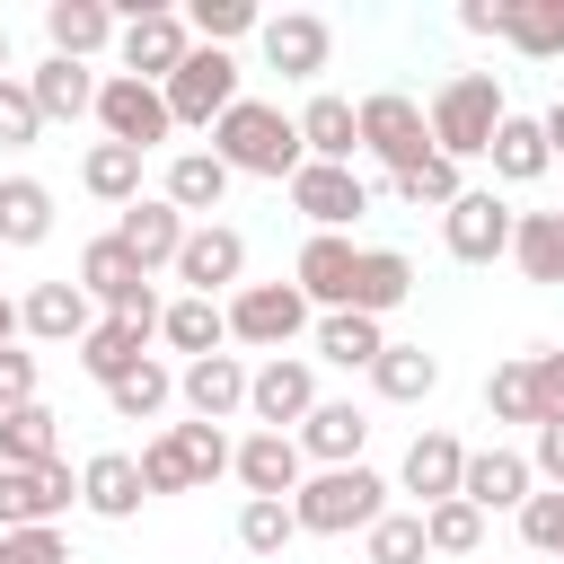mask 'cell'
Returning a JSON list of instances; mask_svg holds the SVG:
<instances>
[{"mask_svg": "<svg viewBox=\"0 0 564 564\" xmlns=\"http://www.w3.org/2000/svg\"><path fill=\"white\" fill-rule=\"evenodd\" d=\"M212 150L229 159V176H264V185H291V176L308 167L300 115H282V106H264V97H238V106L212 123Z\"/></svg>", "mask_w": 564, "mask_h": 564, "instance_id": "6da1fadb", "label": "cell"}, {"mask_svg": "<svg viewBox=\"0 0 564 564\" xmlns=\"http://www.w3.org/2000/svg\"><path fill=\"white\" fill-rule=\"evenodd\" d=\"M423 115H432V150L467 167V159H485V150H494V132H502V115H511V106H502V79H494V70H449V79L432 88V106H423Z\"/></svg>", "mask_w": 564, "mask_h": 564, "instance_id": "7a4b0ae2", "label": "cell"}, {"mask_svg": "<svg viewBox=\"0 0 564 564\" xmlns=\"http://www.w3.org/2000/svg\"><path fill=\"white\" fill-rule=\"evenodd\" d=\"M291 520L308 538H352V529H379L388 520V485L370 467H317L300 494H291Z\"/></svg>", "mask_w": 564, "mask_h": 564, "instance_id": "3957f363", "label": "cell"}, {"mask_svg": "<svg viewBox=\"0 0 564 564\" xmlns=\"http://www.w3.org/2000/svg\"><path fill=\"white\" fill-rule=\"evenodd\" d=\"M361 150H370L388 176H414L423 159H441V150H432V115H423L405 88H370V97H361Z\"/></svg>", "mask_w": 564, "mask_h": 564, "instance_id": "277c9868", "label": "cell"}, {"mask_svg": "<svg viewBox=\"0 0 564 564\" xmlns=\"http://www.w3.org/2000/svg\"><path fill=\"white\" fill-rule=\"evenodd\" d=\"M70 282H79V291H88V300H97L106 317H159V291H150V264H141V256H132V247H123L115 229L79 247V273H70Z\"/></svg>", "mask_w": 564, "mask_h": 564, "instance_id": "5b68a950", "label": "cell"}, {"mask_svg": "<svg viewBox=\"0 0 564 564\" xmlns=\"http://www.w3.org/2000/svg\"><path fill=\"white\" fill-rule=\"evenodd\" d=\"M238 97H247V88H238V62H229L220 44H194L185 70L167 79V115H176V132H212Z\"/></svg>", "mask_w": 564, "mask_h": 564, "instance_id": "8992f818", "label": "cell"}, {"mask_svg": "<svg viewBox=\"0 0 564 564\" xmlns=\"http://www.w3.org/2000/svg\"><path fill=\"white\" fill-rule=\"evenodd\" d=\"M185 53H194V26H185L176 9H132L123 35H115L123 79H150V88H167V79L185 70Z\"/></svg>", "mask_w": 564, "mask_h": 564, "instance_id": "52a82bcc", "label": "cell"}, {"mask_svg": "<svg viewBox=\"0 0 564 564\" xmlns=\"http://www.w3.org/2000/svg\"><path fill=\"white\" fill-rule=\"evenodd\" d=\"M300 326H308V291H300V282H238V291H229V335H238V344L282 352Z\"/></svg>", "mask_w": 564, "mask_h": 564, "instance_id": "ba28073f", "label": "cell"}, {"mask_svg": "<svg viewBox=\"0 0 564 564\" xmlns=\"http://www.w3.org/2000/svg\"><path fill=\"white\" fill-rule=\"evenodd\" d=\"M247 414H256V432H300L317 414V370L300 352H264L247 379Z\"/></svg>", "mask_w": 564, "mask_h": 564, "instance_id": "9c48e42d", "label": "cell"}, {"mask_svg": "<svg viewBox=\"0 0 564 564\" xmlns=\"http://www.w3.org/2000/svg\"><path fill=\"white\" fill-rule=\"evenodd\" d=\"M97 123H106V141H123V150H159V141L176 132V115H167V88H150V79H123V70H106V88H97Z\"/></svg>", "mask_w": 564, "mask_h": 564, "instance_id": "30bf717a", "label": "cell"}, {"mask_svg": "<svg viewBox=\"0 0 564 564\" xmlns=\"http://www.w3.org/2000/svg\"><path fill=\"white\" fill-rule=\"evenodd\" d=\"M511 229H520V212H511L502 194H476V185L441 212V247H449L458 264H494V256H511Z\"/></svg>", "mask_w": 564, "mask_h": 564, "instance_id": "8fae6325", "label": "cell"}, {"mask_svg": "<svg viewBox=\"0 0 564 564\" xmlns=\"http://www.w3.org/2000/svg\"><path fill=\"white\" fill-rule=\"evenodd\" d=\"M70 502H79L70 458H53V467H0V529H53Z\"/></svg>", "mask_w": 564, "mask_h": 564, "instance_id": "7c38bea8", "label": "cell"}, {"mask_svg": "<svg viewBox=\"0 0 564 564\" xmlns=\"http://www.w3.org/2000/svg\"><path fill=\"white\" fill-rule=\"evenodd\" d=\"M238 273H247V238L229 220H194L185 229V256H176V282L194 300H220V291H238Z\"/></svg>", "mask_w": 564, "mask_h": 564, "instance_id": "4fadbf2b", "label": "cell"}, {"mask_svg": "<svg viewBox=\"0 0 564 564\" xmlns=\"http://www.w3.org/2000/svg\"><path fill=\"white\" fill-rule=\"evenodd\" d=\"M256 44H264V70H282V79H317L326 53H335V26H326L317 9H282V18L256 26Z\"/></svg>", "mask_w": 564, "mask_h": 564, "instance_id": "5bb4252c", "label": "cell"}, {"mask_svg": "<svg viewBox=\"0 0 564 564\" xmlns=\"http://www.w3.org/2000/svg\"><path fill=\"white\" fill-rule=\"evenodd\" d=\"M291 203H300V220H308V229H335V238H344V229L370 212V185H361L352 167H326V159H308V167L291 176Z\"/></svg>", "mask_w": 564, "mask_h": 564, "instance_id": "9a60e30c", "label": "cell"}, {"mask_svg": "<svg viewBox=\"0 0 564 564\" xmlns=\"http://www.w3.org/2000/svg\"><path fill=\"white\" fill-rule=\"evenodd\" d=\"M229 476L247 485V502H291V494L308 485V458H300V441H291V432H247Z\"/></svg>", "mask_w": 564, "mask_h": 564, "instance_id": "2e32d148", "label": "cell"}, {"mask_svg": "<svg viewBox=\"0 0 564 564\" xmlns=\"http://www.w3.org/2000/svg\"><path fill=\"white\" fill-rule=\"evenodd\" d=\"M397 485L414 494V511H432V502H458V485H467V441H458V432H414V449H405Z\"/></svg>", "mask_w": 564, "mask_h": 564, "instance_id": "e0dca14e", "label": "cell"}, {"mask_svg": "<svg viewBox=\"0 0 564 564\" xmlns=\"http://www.w3.org/2000/svg\"><path fill=\"white\" fill-rule=\"evenodd\" d=\"M352 264H361V247H352V238H335V229H308V247H300L291 282H300V291H308V308L326 317V308H352Z\"/></svg>", "mask_w": 564, "mask_h": 564, "instance_id": "ac0fdd59", "label": "cell"}, {"mask_svg": "<svg viewBox=\"0 0 564 564\" xmlns=\"http://www.w3.org/2000/svg\"><path fill=\"white\" fill-rule=\"evenodd\" d=\"M247 361L238 352H212V361H185L176 370V397H185V414L194 423H229V414H247Z\"/></svg>", "mask_w": 564, "mask_h": 564, "instance_id": "d6986e66", "label": "cell"}, {"mask_svg": "<svg viewBox=\"0 0 564 564\" xmlns=\"http://www.w3.org/2000/svg\"><path fill=\"white\" fill-rule=\"evenodd\" d=\"M185 229H194V220H185L167 194H141V203H123V220H115V238H123V247H132L150 273H159V264L176 273V256H185Z\"/></svg>", "mask_w": 564, "mask_h": 564, "instance_id": "ffe728a7", "label": "cell"}, {"mask_svg": "<svg viewBox=\"0 0 564 564\" xmlns=\"http://www.w3.org/2000/svg\"><path fill=\"white\" fill-rule=\"evenodd\" d=\"M18 326H26L35 344H88V326H97V300H88L79 282H35V291L18 300Z\"/></svg>", "mask_w": 564, "mask_h": 564, "instance_id": "44dd1931", "label": "cell"}, {"mask_svg": "<svg viewBox=\"0 0 564 564\" xmlns=\"http://www.w3.org/2000/svg\"><path fill=\"white\" fill-rule=\"evenodd\" d=\"M300 441V458H317V467H361V441H370V414L352 405V397H317V414L291 432Z\"/></svg>", "mask_w": 564, "mask_h": 564, "instance_id": "7402d4cb", "label": "cell"}, {"mask_svg": "<svg viewBox=\"0 0 564 564\" xmlns=\"http://www.w3.org/2000/svg\"><path fill=\"white\" fill-rule=\"evenodd\" d=\"M115 35H123V18H115L106 0H44V44H53L62 62H97Z\"/></svg>", "mask_w": 564, "mask_h": 564, "instance_id": "603a6c76", "label": "cell"}, {"mask_svg": "<svg viewBox=\"0 0 564 564\" xmlns=\"http://www.w3.org/2000/svg\"><path fill=\"white\" fill-rule=\"evenodd\" d=\"M150 335H159V317H97V326H88V344H79V370H88L97 388H115L123 370H141V361H150Z\"/></svg>", "mask_w": 564, "mask_h": 564, "instance_id": "cb8c5ba5", "label": "cell"}, {"mask_svg": "<svg viewBox=\"0 0 564 564\" xmlns=\"http://www.w3.org/2000/svg\"><path fill=\"white\" fill-rule=\"evenodd\" d=\"M300 150L326 159V167H352V150H361V106L335 97V88H317V97L300 106Z\"/></svg>", "mask_w": 564, "mask_h": 564, "instance_id": "d4e9b609", "label": "cell"}, {"mask_svg": "<svg viewBox=\"0 0 564 564\" xmlns=\"http://www.w3.org/2000/svg\"><path fill=\"white\" fill-rule=\"evenodd\" d=\"M79 502H88L97 520H132V511L150 502V485H141V458H132V449H97V458L79 467Z\"/></svg>", "mask_w": 564, "mask_h": 564, "instance_id": "484cf974", "label": "cell"}, {"mask_svg": "<svg viewBox=\"0 0 564 564\" xmlns=\"http://www.w3.org/2000/svg\"><path fill=\"white\" fill-rule=\"evenodd\" d=\"M529 485H538V467H529L520 449H502V441H494V449H467V485H458V494H467L476 511H520Z\"/></svg>", "mask_w": 564, "mask_h": 564, "instance_id": "4316f807", "label": "cell"}, {"mask_svg": "<svg viewBox=\"0 0 564 564\" xmlns=\"http://www.w3.org/2000/svg\"><path fill=\"white\" fill-rule=\"evenodd\" d=\"M26 88H35V106H44V123H79V115H97V70L88 62H62V53H44L35 70H26Z\"/></svg>", "mask_w": 564, "mask_h": 564, "instance_id": "83f0119b", "label": "cell"}, {"mask_svg": "<svg viewBox=\"0 0 564 564\" xmlns=\"http://www.w3.org/2000/svg\"><path fill=\"white\" fill-rule=\"evenodd\" d=\"M485 167H494L502 185H538V176L555 167V150H546V123H538V115H502V132H494Z\"/></svg>", "mask_w": 564, "mask_h": 564, "instance_id": "f1b7e54d", "label": "cell"}, {"mask_svg": "<svg viewBox=\"0 0 564 564\" xmlns=\"http://www.w3.org/2000/svg\"><path fill=\"white\" fill-rule=\"evenodd\" d=\"M159 194H167V203H176L185 220H194V212L212 220V212H220V194H229V159H220V150H176V159H167V185H159Z\"/></svg>", "mask_w": 564, "mask_h": 564, "instance_id": "f546056e", "label": "cell"}, {"mask_svg": "<svg viewBox=\"0 0 564 564\" xmlns=\"http://www.w3.org/2000/svg\"><path fill=\"white\" fill-rule=\"evenodd\" d=\"M159 335H167V352H185V361H212V352L229 344V308L185 291V300H167V308H159Z\"/></svg>", "mask_w": 564, "mask_h": 564, "instance_id": "4dcf8cb0", "label": "cell"}, {"mask_svg": "<svg viewBox=\"0 0 564 564\" xmlns=\"http://www.w3.org/2000/svg\"><path fill=\"white\" fill-rule=\"evenodd\" d=\"M62 458V414L35 397V405H9L0 414V467H53Z\"/></svg>", "mask_w": 564, "mask_h": 564, "instance_id": "1f68e13d", "label": "cell"}, {"mask_svg": "<svg viewBox=\"0 0 564 564\" xmlns=\"http://www.w3.org/2000/svg\"><path fill=\"white\" fill-rule=\"evenodd\" d=\"M44 238H53V185L0 176V247H44Z\"/></svg>", "mask_w": 564, "mask_h": 564, "instance_id": "d6a6232c", "label": "cell"}, {"mask_svg": "<svg viewBox=\"0 0 564 564\" xmlns=\"http://www.w3.org/2000/svg\"><path fill=\"white\" fill-rule=\"evenodd\" d=\"M405 291H414V264H405L397 247H361V264H352V308H361V317H388V308H405Z\"/></svg>", "mask_w": 564, "mask_h": 564, "instance_id": "836d02e7", "label": "cell"}, {"mask_svg": "<svg viewBox=\"0 0 564 564\" xmlns=\"http://www.w3.org/2000/svg\"><path fill=\"white\" fill-rule=\"evenodd\" d=\"M379 352H388L379 317H361V308H326V317H317V361H335V370H370Z\"/></svg>", "mask_w": 564, "mask_h": 564, "instance_id": "e575fe53", "label": "cell"}, {"mask_svg": "<svg viewBox=\"0 0 564 564\" xmlns=\"http://www.w3.org/2000/svg\"><path fill=\"white\" fill-rule=\"evenodd\" d=\"M502 44L529 62H564V0H502Z\"/></svg>", "mask_w": 564, "mask_h": 564, "instance_id": "d590c367", "label": "cell"}, {"mask_svg": "<svg viewBox=\"0 0 564 564\" xmlns=\"http://www.w3.org/2000/svg\"><path fill=\"white\" fill-rule=\"evenodd\" d=\"M141 159L150 150H123V141H88V159H79V185L97 194V203H141Z\"/></svg>", "mask_w": 564, "mask_h": 564, "instance_id": "8d00e7d4", "label": "cell"}, {"mask_svg": "<svg viewBox=\"0 0 564 564\" xmlns=\"http://www.w3.org/2000/svg\"><path fill=\"white\" fill-rule=\"evenodd\" d=\"M370 388H379L388 405H423V397L441 388V361H432L423 344H388V352L370 361Z\"/></svg>", "mask_w": 564, "mask_h": 564, "instance_id": "74e56055", "label": "cell"}, {"mask_svg": "<svg viewBox=\"0 0 564 564\" xmlns=\"http://www.w3.org/2000/svg\"><path fill=\"white\" fill-rule=\"evenodd\" d=\"M159 441L176 449V467H185V485H212V476H229V467H238V441H229L220 423H167Z\"/></svg>", "mask_w": 564, "mask_h": 564, "instance_id": "f35d334b", "label": "cell"}, {"mask_svg": "<svg viewBox=\"0 0 564 564\" xmlns=\"http://www.w3.org/2000/svg\"><path fill=\"white\" fill-rule=\"evenodd\" d=\"M511 264H520L529 282H564V220H555V212H520V229H511Z\"/></svg>", "mask_w": 564, "mask_h": 564, "instance_id": "ab89813d", "label": "cell"}, {"mask_svg": "<svg viewBox=\"0 0 564 564\" xmlns=\"http://www.w3.org/2000/svg\"><path fill=\"white\" fill-rule=\"evenodd\" d=\"M167 397H176V370H167L159 352H150L141 370H123V379L106 388V405H115L123 423H150V414H167Z\"/></svg>", "mask_w": 564, "mask_h": 564, "instance_id": "60d3db41", "label": "cell"}, {"mask_svg": "<svg viewBox=\"0 0 564 564\" xmlns=\"http://www.w3.org/2000/svg\"><path fill=\"white\" fill-rule=\"evenodd\" d=\"M485 414L494 423H546V405H538V370L529 361H494V379H485Z\"/></svg>", "mask_w": 564, "mask_h": 564, "instance_id": "b9f144b4", "label": "cell"}, {"mask_svg": "<svg viewBox=\"0 0 564 564\" xmlns=\"http://www.w3.org/2000/svg\"><path fill=\"white\" fill-rule=\"evenodd\" d=\"M185 26H194V44H220V53H229L238 35H256V26H264V9H256V0H194V9H185Z\"/></svg>", "mask_w": 564, "mask_h": 564, "instance_id": "7bdbcfd3", "label": "cell"}, {"mask_svg": "<svg viewBox=\"0 0 564 564\" xmlns=\"http://www.w3.org/2000/svg\"><path fill=\"white\" fill-rule=\"evenodd\" d=\"M388 194L414 203V212H449V203L467 194V176H458V159H423L414 176H388Z\"/></svg>", "mask_w": 564, "mask_h": 564, "instance_id": "ee69618b", "label": "cell"}, {"mask_svg": "<svg viewBox=\"0 0 564 564\" xmlns=\"http://www.w3.org/2000/svg\"><path fill=\"white\" fill-rule=\"evenodd\" d=\"M423 538H432V555H476L485 546V511L458 494V502H432L423 511Z\"/></svg>", "mask_w": 564, "mask_h": 564, "instance_id": "f6af8a7d", "label": "cell"}, {"mask_svg": "<svg viewBox=\"0 0 564 564\" xmlns=\"http://www.w3.org/2000/svg\"><path fill=\"white\" fill-rule=\"evenodd\" d=\"M361 546H370V564H423V555H432L423 511H388L379 529H361Z\"/></svg>", "mask_w": 564, "mask_h": 564, "instance_id": "bcb514c9", "label": "cell"}, {"mask_svg": "<svg viewBox=\"0 0 564 564\" xmlns=\"http://www.w3.org/2000/svg\"><path fill=\"white\" fill-rule=\"evenodd\" d=\"M291 538H300L291 502H238V546H247V555H282Z\"/></svg>", "mask_w": 564, "mask_h": 564, "instance_id": "7dc6e473", "label": "cell"}, {"mask_svg": "<svg viewBox=\"0 0 564 564\" xmlns=\"http://www.w3.org/2000/svg\"><path fill=\"white\" fill-rule=\"evenodd\" d=\"M35 132H44L35 88H26V79H0V150H35Z\"/></svg>", "mask_w": 564, "mask_h": 564, "instance_id": "c3c4849f", "label": "cell"}, {"mask_svg": "<svg viewBox=\"0 0 564 564\" xmlns=\"http://www.w3.org/2000/svg\"><path fill=\"white\" fill-rule=\"evenodd\" d=\"M520 538H529L538 555H564V485H546V494L520 502Z\"/></svg>", "mask_w": 564, "mask_h": 564, "instance_id": "681fc988", "label": "cell"}, {"mask_svg": "<svg viewBox=\"0 0 564 564\" xmlns=\"http://www.w3.org/2000/svg\"><path fill=\"white\" fill-rule=\"evenodd\" d=\"M0 564H70L62 529H0Z\"/></svg>", "mask_w": 564, "mask_h": 564, "instance_id": "f907efd6", "label": "cell"}, {"mask_svg": "<svg viewBox=\"0 0 564 564\" xmlns=\"http://www.w3.org/2000/svg\"><path fill=\"white\" fill-rule=\"evenodd\" d=\"M9 405H35V352H18V344L0 352V414Z\"/></svg>", "mask_w": 564, "mask_h": 564, "instance_id": "816d5d0a", "label": "cell"}, {"mask_svg": "<svg viewBox=\"0 0 564 564\" xmlns=\"http://www.w3.org/2000/svg\"><path fill=\"white\" fill-rule=\"evenodd\" d=\"M529 467H538L546 485H564V414H546V423H538V441H529Z\"/></svg>", "mask_w": 564, "mask_h": 564, "instance_id": "f5cc1de1", "label": "cell"}, {"mask_svg": "<svg viewBox=\"0 0 564 564\" xmlns=\"http://www.w3.org/2000/svg\"><path fill=\"white\" fill-rule=\"evenodd\" d=\"M529 370H538V405H546V414H564V344L529 352Z\"/></svg>", "mask_w": 564, "mask_h": 564, "instance_id": "db71d44e", "label": "cell"}, {"mask_svg": "<svg viewBox=\"0 0 564 564\" xmlns=\"http://www.w3.org/2000/svg\"><path fill=\"white\" fill-rule=\"evenodd\" d=\"M458 26H467V35H502V0H467Z\"/></svg>", "mask_w": 564, "mask_h": 564, "instance_id": "11a10c76", "label": "cell"}, {"mask_svg": "<svg viewBox=\"0 0 564 564\" xmlns=\"http://www.w3.org/2000/svg\"><path fill=\"white\" fill-rule=\"evenodd\" d=\"M538 123H546V150H555V159H564V97H555V106H546V115H538Z\"/></svg>", "mask_w": 564, "mask_h": 564, "instance_id": "9f6ffc18", "label": "cell"}, {"mask_svg": "<svg viewBox=\"0 0 564 564\" xmlns=\"http://www.w3.org/2000/svg\"><path fill=\"white\" fill-rule=\"evenodd\" d=\"M9 335H18V300L0 291V352H9Z\"/></svg>", "mask_w": 564, "mask_h": 564, "instance_id": "6f0895ef", "label": "cell"}, {"mask_svg": "<svg viewBox=\"0 0 564 564\" xmlns=\"http://www.w3.org/2000/svg\"><path fill=\"white\" fill-rule=\"evenodd\" d=\"M0 79H9V18H0Z\"/></svg>", "mask_w": 564, "mask_h": 564, "instance_id": "680465c9", "label": "cell"}, {"mask_svg": "<svg viewBox=\"0 0 564 564\" xmlns=\"http://www.w3.org/2000/svg\"><path fill=\"white\" fill-rule=\"evenodd\" d=\"M555 220H564V212H555Z\"/></svg>", "mask_w": 564, "mask_h": 564, "instance_id": "91938a15", "label": "cell"}]
</instances>
